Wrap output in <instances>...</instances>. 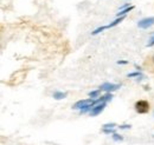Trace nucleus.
<instances>
[{
	"label": "nucleus",
	"mask_w": 154,
	"mask_h": 145,
	"mask_svg": "<svg viewBox=\"0 0 154 145\" xmlns=\"http://www.w3.org/2000/svg\"><path fill=\"white\" fill-rule=\"evenodd\" d=\"M127 7H129V4H125V5H122V6L120 7V11H122V10H125V8H127Z\"/></svg>",
	"instance_id": "obj_16"
},
{
	"label": "nucleus",
	"mask_w": 154,
	"mask_h": 145,
	"mask_svg": "<svg viewBox=\"0 0 154 145\" xmlns=\"http://www.w3.org/2000/svg\"><path fill=\"white\" fill-rule=\"evenodd\" d=\"M133 10H134V6H129V7L125 8V10H122V11H120V12L117 13V18H120V17H125L127 13H129V12L133 11Z\"/></svg>",
	"instance_id": "obj_6"
},
{
	"label": "nucleus",
	"mask_w": 154,
	"mask_h": 145,
	"mask_svg": "<svg viewBox=\"0 0 154 145\" xmlns=\"http://www.w3.org/2000/svg\"><path fill=\"white\" fill-rule=\"evenodd\" d=\"M153 63H154V57H153Z\"/></svg>",
	"instance_id": "obj_17"
},
{
	"label": "nucleus",
	"mask_w": 154,
	"mask_h": 145,
	"mask_svg": "<svg viewBox=\"0 0 154 145\" xmlns=\"http://www.w3.org/2000/svg\"><path fill=\"white\" fill-rule=\"evenodd\" d=\"M104 108H106V103H102V104L96 105L94 109L90 111V117H95V116H97V114H100V113L104 110Z\"/></svg>",
	"instance_id": "obj_5"
},
{
	"label": "nucleus",
	"mask_w": 154,
	"mask_h": 145,
	"mask_svg": "<svg viewBox=\"0 0 154 145\" xmlns=\"http://www.w3.org/2000/svg\"><path fill=\"white\" fill-rule=\"evenodd\" d=\"M101 91H102L101 89H98V90H96V91H91V92H89V97H90V98H93V99H94V98H96L97 96L101 93Z\"/></svg>",
	"instance_id": "obj_8"
},
{
	"label": "nucleus",
	"mask_w": 154,
	"mask_h": 145,
	"mask_svg": "<svg viewBox=\"0 0 154 145\" xmlns=\"http://www.w3.org/2000/svg\"><path fill=\"white\" fill-rule=\"evenodd\" d=\"M115 126H116L115 123H108V124H104L102 127H103V129H114Z\"/></svg>",
	"instance_id": "obj_11"
},
{
	"label": "nucleus",
	"mask_w": 154,
	"mask_h": 145,
	"mask_svg": "<svg viewBox=\"0 0 154 145\" xmlns=\"http://www.w3.org/2000/svg\"><path fill=\"white\" fill-rule=\"evenodd\" d=\"M117 64H119V65H126V64H128V61H127V60H119Z\"/></svg>",
	"instance_id": "obj_14"
},
{
	"label": "nucleus",
	"mask_w": 154,
	"mask_h": 145,
	"mask_svg": "<svg viewBox=\"0 0 154 145\" xmlns=\"http://www.w3.org/2000/svg\"><path fill=\"white\" fill-rule=\"evenodd\" d=\"M113 139L116 141V142H119V141H122V139H123V137H122V136H120V135H117V133H114V135H113Z\"/></svg>",
	"instance_id": "obj_12"
},
{
	"label": "nucleus",
	"mask_w": 154,
	"mask_h": 145,
	"mask_svg": "<svg viewBox=\"0 0 154 145\" xmlns=\"http://www.w3.org/2000/svg\"><path fill=\"white\" fill-rule=\"evenodd\" d=\"M135 111L137 113H147L149 111V103L146 102V100H139L135 103Z\"/></svg>",
	"instance_id": "obj_1"
},
{
	"label": "nucleus",
	"mask_w": 154,
	"mask_h": 145,
	"mask_svg": "<svg viewBox=\"0 0 154 145\" xmlns=\"http://www.w3.org/2000/svg\"><path fill=\"white\" fill-rule=\"evenodd\" d=\"M52 97L55 98V99H57V100H60V99H64L65 97H66V92H55L54 94H52Z\"/></svg>",
	"instance_id": "obj_7"
},
{
	"label": "nucleus",
	"mask_w": 154,
	"mask_h": 145,
	"mask_svg": "<svg viewBox=\"0 0 154 145\" xmlns=\"http://www.w3.org/2000/svg\"><path fill=\"white\" fill-rule=\"evenodd\" d=\"M120 129L121 130H126V129H131V125H128V124H125V125H120Z\"/></svg>",
	"instance_id": "obj_13"
},
{
	"label": "nucleus",
	"mask_w": 154,
	"mask_h": 145,
	"mask_svg": "<svg viewBox=\"0 0 154 145\" xmlns=\"http://www.w3.org/2000/svg\"><path fill=\"white\" fill-rule=\"evenodd\" d=\"M153 25H154V17L145 18L137 22V26H139L140 28H143V30H145V28H148V27H151V26H153Z\"/></svg>",
	"instance_id": "obj_4"
},
{
	"label": "nucleus",
	"mask_w": 154,
	"mask_h": 145,
	"mask_svg": "<svg viewBox=\"0 0 154 145\" xmlns=\"http://www.w3.org/2000/svg\"><path fill=\"white\" fill-rule=\"evenodd\" d=\"M102 131H103V133H106V135H110V133L114 135V133H115V130H114V129H103Z\"/></svg>",
	"instance_id": "obj_10"
},
{
	"label": "nucleus",
	"mask_w": 154,
	"mask_h": 145,
	"mask_svg": "<svg viewBox=\"0 0 154 145\" xmlns=\"http://www.w3.org/2000/svg\"><path fill=\"white\" fill-rule=\"evenodd\" d=\"M153 137H154V136H153Z\"/></svg>",
	"instance_id": "obj_18"
},
{
	"label": "nucleus",
	"mask_w": 154,
	"mask_h": 145,
	"mask_svg": "<svg viewBox=\"0 0 154 145\" xmlns=\"http://www.w3.org/2000/svg\"><path fill=\"white\" fill-rule=\"evenodd\" d=\"M141 75H142V73L140 72V71H136V72H132L127 74L128 78H133V77H137V78H139V77H141Z\"/></svg>",
	"instance_id": "obj_9"
},
{
	"label": "nucleus",
	"mask_w": 154,
	"mask_h": 145,
	"mask_svg": "<svg viewBox=\"0 0 154 145\" xmlns=\"http://www.w3.org/2000/svg\"><path fill=\"white\" fill-rule=\"evenodd\" d=\"M147 46H148V47H151V46H154V37L152 38V39H151V40H149V43L147 44Z\"/></svg>",
	"instance_id": "obj_15"
},
{
	"label": "nucleus",
	"mask_w": 154,
	"mask_h": 145,
	"mask_svg": "<svg viewBox=\"0 0 154 145\" xmlns=\"http://www.w3.org/2000/svg\"><path fill=\"white\" fill-rule=\"evenodd\" d=\"M121 87V85L119 84H113V83H104L100 86V89L102 91H106L107 93H110V92H114V91L119 90Z\"/></svg>",
	"instance_id": "obj_3"
},
{
	"label": "nucleus",
	"mask_w": 154,
	"mask_h": 145,
	"mask_svg": "<svg viewBox=\"0 0 154 145\" xmlns=\"http://www.w3.org/2000/svg\"><path fill=\"white\" fill-rule=\"evenodd\" d=\"M94 103H95V99H93V98H89V99H83V100H78V102H76V103L74 104L72 109L83 110L84 108H87V106H89V105H93Z\"/></svg>",
	"instance_id": "obj_2"
}]
</instances>
